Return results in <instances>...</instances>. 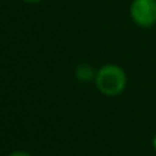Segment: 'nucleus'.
<instances>
[{
    "label": "nucleus",
    "instance_id": "nucleus-2",
    "mask_svg": "<svg viewBox=\"0 0 156 156\" xmlns=\"http://www.w3.org/2000/svg\"><path fill=\"white\" fill-rule=\"evenodd\" d=\"M133 22L141 27H149L156 23V0H133L130 5Z\"/></svg>",
    "mask_w": 156,
    "mask_h": 156
},
{
    "label": "nucleus",
    "instance_id": "nucleus-5",
    "mask_svg": "<svg viewBox=\"0 0 156 156\" xmlns=\"http://www.w3.org/2000/svg\"><path fill=\"white\" fill-rule=\"evenodd\" d=\"M23 3H27V4H37V3L43 2V0H22Z\"/></svg>",
    "mask_w": 156,
    "mask_h": 156
},
{
    "label": "nucleus",
    "instance_id": "nucleus-4",
    "mask_svg": "<svg viewBox=\"0 0 156 156\" xmlns=\"http://www.w3.org/2000/svg\"><path fill=\"white\" fill-rule=\"evenodd\" d=\"M8 156H32V155L27 154V152H23V151H16V152H12V154H10Z\"/></svg>",
    "mask_w": 156,
    "mask_h": 156
},
{
    "label": "nucleus",
    "instance_id": "nucleus-3",
    "mask_svg": "<svg viewBox=\"0 0 156 156\" xmlns=\"http://www.w3.org/2000/svg\"><path fill=\"white\" fill-rule=\"evenodd\" d=\"M93 69L90 66H86V65H82L76 70V76L78 80L81 81H89L92 77H93Z\"/></svg>",
    "mask_w": 156,
    "mask_h": 156
},
{
    "label": "nucleus",
    "instance_id": "nucleus-1",
    "mask_svg": "<svg viewBox=\"0 0 156 156\" xmlns=\"http://www.w3.org/2000/svg\"><path fill=\"white\" fill-rule=\"evenodd\" d=\"M94 81L100 93L104 96H118L126 86V74L119 66L105 65L97 71Z\"/></svg>",
    "mask_w": 156,
    "mask_h": 156
},
{
    "label": "nucleus",
    "instance_id": "nucleus-6",
    "mask_svg": "<svg viewBox=\"0 0 156 156\" xmlns=\"http://www.w3.org/2000/svg\"><path fill=\"white\" fill-rule=\"evenodd\" d=\"M152 145H154V151L156 152V136L154 137V141H152Z\"/></svg>",
    "mask_w": 156,
    "mask_h": 156
}]
</instances>
